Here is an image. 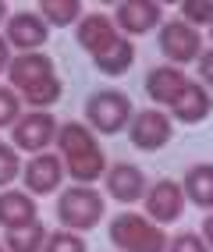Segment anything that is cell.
<instances>
[{"label": "cell", "mask_w": 213, "mask_h": 252, "mask_svg": "<svg viewBox=\"0 0 213 252\" xmlns=\"http://www.w3.org/2000/svg\"><path fill=\"white\" fill-rule=\"evenodd\" d=\"M57 149H61L64 171H68L78 185H92L96 178H103L107 160H103V149L96 146V135H92L89 125H78V121L61 125Z\"/></svg>", "instance_id": "obj_1"}, {"label": "cell", "mask_w": 213, "mask_h": 252, "mask_svg": "<svg viewBox=\"0 0 213 252\" xmlns=\"http://www.w3.org/2000/svg\"><path fill=\"white\" fill-rule=\"evenodd\" d=\"M110 242L118 252H167V234L142 213H118L110 220Z\"/></svg>", "instance_id": "obj_2"}, {"label": "cell", "mask_w": 213, "mask_h": 252, "mask_svg": "<svg viewBox=\"0 0 213 252\" xmlns=\"http://www.w3.org/2000/svg\"><path fill=\"white\" fill-rule=\"evenodd\" d=\"M57 220L64 231H89L103 220V195L92 185H71L57 199Z\"/></svg>", "instance_id": "obj_3"}, {"label": "cell", "mask_w": 213, "mask_h": 252, "mask_svg": "<svg viewBox=\"0 0 213 252\" xmlns=\"http://www.w3.org/2000/svg\"><path fill=\"white\" fill-rule=\"evenodd\" d=\"M132 99H128L121 89H100L86 99V121L92 131H100V135H118L132 125Z\"/></svg>", "instance_id": "obj_4"}, {"label": "cell", "mask_w": 213, "mask_h": 252, "mask_svg": "<svg viewBox=\"0 0 213 252\" xmlns=\"http://www.w3.org/2000/svg\"><path fill=\"white\" fill-rule=\"evenodd\" d=\"M156 39H160V54L167 57L171 64H188V61L203 57V36H199V29L188 25L185 18L163 22Z\"/></svg>", "instance_id": "obj_5"}, {"label": "cell", "mask_w": 213, "mask_h": 252, "mask_svg": "<svg viewBox=\"0 0 213 252\" xmlns=\"http://www.w3.org/2000/svg\"><path fill=\"white\" fill-rule=\"evenodd\" d=\"M57 117L50 110H32V114H22L18 117V125L11 128V139L18 149H25V153L32 157H39L46 153V146L57 142Z\"/></svg>", "instance_id": "obj_6"}, {"label": "cell", "mask_w": 213, "mask_h": 252, "mask_svg": "<svg viewBox=\"0 0 213 252\" xmlns=\"http://www.w3.org/2000/svg\"><path fill=\"white\" fill-rule=\"evenodd\" d=\"M174 135V125H171V117L150 107V110H139L132 117V125H128V139H132L135 149H146V153H153V149L160 146H167Z\"/></svg>", "instance_id": "obj_7"}, {"label": "cell", "mask_w": 213, "mask_h": 252, "mask_svg": "<svg viewBox=\"0 0 213 252\" xmlns=\"http://www.w3.org/2000/svg\"><path fill=\"white\" fill-rule=\"evenodd\" d=\"M7 78H11V86L18 89L22 96H29V93H36L39 86H46L50 78H57V71H54V61L46 57V54H18L11 61V68H7Z\"/></svg>", "instance_id": "obj_8"}, {"label": "cell", "mask_w": 213, "mask_h": 252, "mask_svg": "<svg viewBox=\"0 0 213 252\" xmlns=\"http://www.w3.org/2000/svg\"><path fill=\"white\" fill-rule=\"evenodd\" d=\"M22 181H25V192L29 195H50V192H57L61 181H64V160H61V153H39V157H32L22 167Z\"/></svg>", "instance_id": "obj_9"}, {"label": "cell", "mask_w": 213, "mask_h": 252, "mask_svg": "<svg viewBox=\"0 0 213 252\" xmlns=\"http://www.w3.org/2000/svg\"><path fill=\"white\" fill-rule=\"evenodd\" d=\"M185 210V189L178 181H156L150 185V192H146V217H150L153 224H174L178 217Z\"/></svg>", "instance_id": "obj_10"}, {"label": "cell", "mask_w": 213, "mask_h": 252, "mask_svg": "<svg viewBox=\"0 0 213 252\" xmlns=\"http://www.w3.org/2000/svg\"><path fill=\"white\" fill-rule=\"evenodd\" d=\"M160 18H163V7L156 0H124V4H118V11H114V25L121 32H128V36L153 32L160 25Z\"/></svg>", "instance_id": "obj_11"}, {"label": "cell", "mask_w": 213, "mask_h": 252, "mask_svg": "<svg viewBox=\"0 0 213 252\" xmlns=\"http://www.w3.org/2000/svg\"><path fill=\"white\" fill-rule=\"evenodd\" d=\"M46 36H50V25H46L39 14H32V11H18V14L7 18L4 39L11 46H18L22 54H36V50L46 43Z\"/></svg>", "instance_id": "obj_12"}, {"label": "cell", "mask_w": 213, "mask_h": 252, "mask_svg": "<svg viewBox=\"0 0 213 252\" xmlns=\"http://www.w3.org/2000/svg\"><path fill=\"white\" fill-rule=\"evenodd\" d=\"M75 39L78 46L86 50V54H103L107 46H114L121 36H118V25H114V18H107V14H82V22L75 25Z\"/></svg>", "instance_id": "obj_13"}, {"label": "cell", "mask_w": 213, "mask_h": 252, "mask_svg": "<svg viewBox=\"0 0 213 252\" xmlns=\"http://www.w3.org/2000/svg\"><path fill=\"white\" fill-rule=\"evenodd\" d=\"M107 192H110V199L132 206V203H139V199H146L150 181H146V174L139 171L135 163H114L107 171Z\"/></svg>", "instance_id": "obj_14"}, {"label": "cell", "mask_w": 213, "mask_h": 252, "mask_svg": "<svg viewBox=\"0 0 213 252\" xmlns=\"http://www.w3.org/2000/svg\"><path fill=\"white\" fill-rule=\"evenodd\" d=\"M39 224V210H36V199L29 192L18 189H4L0 192V227L4 231H22Z\"/></svg>", "instance_id": "obj_15"}, {"label": "cell", "mask_w": 213, "mask_h": 252, "mask_svg": "<svg viewBox=\"0 0 213 252\" xmlns=\"http://www.w3.org/2000/svg\"><path fill=\"white\" fill-rule=\"evenodd\" d=\"M185 86H188V78L174 64H160V68H153L146 75V96L160 107H174V99L185 93Z\"/></svg>", "instance_id": "obj_16"}, {"label": "cell", "mask_w": 213, "mask_h": 252, "mask_svg": "<svg viewBox=\"0 0 213 252\" xmlns=\"http://www.w3.org/2000/svg\"><path fill=\"white\" fill-rule=\"evenodd\" d=\"M210 110H213V99H210L206 86H199V82H188L185 93L178 96L174 107H171V114L178 117V121H185V125H199V121H206Z\"/></svg>", "instance_id": "obj_17"}, {"label": "cell", "mask_w": 213, "mask_h": 252, "mask_svg": "<svg viewBox=\"0 0 213 252\" xmlns=\"http://www.w3.org/2000/svg\"><path fill=\"white\" fill-rule=\"evenodd\" d=\"M182 189H185V195H188V203L203 206V210H213V163H195V167H188Z\"/></svg>", "instance_id": "obj_18"}, {"label": "cell", "mask_w": 213, "mask_h": 252, "mask_svg": "<svg viewBox=\"0 0 213 252\" xmlns=\"http://www.w3.org/2000/svg\"><path fill=\"white\" fill-rule=\"evenodd\" d=\"M92 61H96V68H100L103 75L118 78V75H124L128 68H132V61H135V46H132V39H124V36H121L114 46H107L103 54H96Z\"/></svg>", "instance_id": "obj_19"}, {"label": "cell", "mask_w": 213, "mask_h": 252, "mask_svg": "<svg viewBox=\"0 0 213 252\" xmlns=\"http://www.w3.org/2000/svg\"><path fill=\"white\" fill-rule=\"evenodd\" d=\"M46 238H50V231L43 224H32V227H22V231H7L4 234V249L7 252H43Z\"/></svg>", "instance_id": "obj_20"}, {"label": "cell", "mask_w": 213, "mask_h": 252, "mask_svg": "<svg viewBox=\"0 0 213 252\" xmlns=\"http://www.w3.org/2000/svg\"><path fill=\"white\" fill-rule=\"evenodd\" d=\"M39 18L46 25H57V29L75 25V22H82V4L78 0H43L39 4Z\"/></svg>", "instance_id": "obj_21"}, {"label": "cell", "mask_w": 213, "mask_h": 252, "mask_svg": "<svg viewBox=\"0 0 213 252\" xmlns=\"http://www.w3.org/2000/svg\"><path fill=\"white\" fill-rule=\"evenodd\" d=\"M18 117H22L18 93L7 89V86H0V128H14V125H18Z\"/></svg>", "instance_id": "obj_22"}, {"label": "cell", "mask_w": 213, "mask_h": 252, "mask_svg": "<svg viewBox=\"0 0 213 252\" xmlns=\"http://www.w3.org/2000/svg\"><path fill=\"white\" fill-rule=\"evenodd\" d=\"M43 252H86V238L75 231H54L46 238V249Z\"/></svg>", "instance_id": "obj_23"}, {"label": "cell", "mask_w": 213, "mask_h": 252, "mask_svg": "<svg viewBox=\"0 0 213 252\" xmlns=\"http://www.w3.org/2000/svg\"><path fill=\"white\" fill-rule=\"evenodd\" d=\"M182 18L188 25H213V0H185Z\"/></svg>", "instance_id": "obj_24"}, {"label": "cell", "mask_w": 213, "mask_h": 252, "mask_svg": "<svg viewBox=\"0 0 213 252\" xmlns=\"http://www.w3.org/2000/svg\"><path fill=\"white\" fill-rule=\"evenodd\" d=\"M22 174V160L18 153L7 146V142H0V189H7V185Z\"/></svg>", "instance_id": "obj_25"}, {"label": "cell", "mask_w": 213, "mask_h": 252, "mask_svg": "<svg viewBox=\"0 0 213 252\" xmlns=\"http://www.w3.org/2000/svg\"><path fill=\"white\" fill-rule=\"evenodd\" d=\"M167 252H210V245L199 238V234L185 231V234H178V238L167 245Z\"/></svg>", "instance_id": "obj_26"}, {"label": "cell", "mask_w": 213, "mask_h": 252, "mask_svg": "<svg viewBox=\"0 0 213 252\" xmlns=\"http://www.w3.org/2000/svg\"><path fill=\"white\" fill-rule=\"evenodd\" d=\"M199 78H203V86L213 89V50H203V57H199Z\"/></svg>", "instance_id": "obj_27"}, {"label": "cell", "mask_w": 213, "mask_h": 252, "mask_svg": "<svg viewBox=\"0 0 213 252\" xmlns=\"http://www.w3.org/2000/svg\"><path fill=\"white\" fill-rule=\"evenodd\" d=\"M7 68H11V43L0 36V75H4Z\"/></svg>", "instance_id": "obj_28"}, {"label": "cell", "mask_w": 213, "mask_h": 252, "mask_svg": "<svg viewBox=\"0 0 213 252\" xmlns=\"http://www.w3.org/2000/svg\"><path fill=\"white\" fill-rule=\"evenodd\" d=\"M203 242L213 249V213H206V220H203Z\"/></svg>", "instance_id": "obj_29"}, {"label": "cell", "mask_w": 213, "mask_h": 252, "mask_svg": "<svg viewBox=\"0 0 213 252\" xmlns=\"http://www.w3.org/2000/svg\"><path fill=\"white\" fill-rule=\"evenodd\" d=\"M0 22H7V4L0 0Z\"/></svg>", "instance_id": "obj_30"}, {"label": "cell", "mask_w": 213, "mask_h": 252, "mask_svg": "<svg viewBox=\"0 0 213 252\" xmlns=\"http://www.w3.org/2000/svg\"><path fill=\"white\" fill-rule=\"evenodd\" d=\"M0 252H7V249H4V245H0Z\"/></svg>", "instance_id": "obj_31"}]
</instances>
